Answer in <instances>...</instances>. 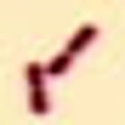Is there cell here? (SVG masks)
<instances>
[{"label":"cell","instance_id":"obj_2","mask_svg":"<svg viewBox=\"0 0 125 125\" xmlns=\"http://www.w3.org/2000/svg\"><path fill=\"white\" fill-rule=\"evenodd\" d=\"M46 80H51V74H46V62H23V91H29V108H34V114H46V108H51Z\"/></svg>","mask_w":125,"mask_h":125},{"label":"cell","instance_id":"obj_1","mask_svg":"<svg viewBox=\"0 0 125 125\" xmlns=\"http://www.w3.org/2000/svg\"><path fill=\"white\" fill-rule=\"evenodd\" d=\"M91 46H97V23H80V29L68 34V46H62V51L46 62V74H68L74 62H80V51H91Z\"/></svg>","mask_w":125,"mask_h":125}]
</instances>
